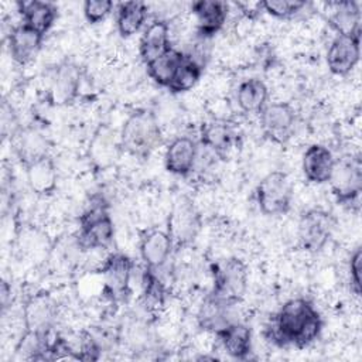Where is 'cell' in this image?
<instances>
[{"instance_id": "cell-1", "label": "cell", "mask_w": 362, "mask_h": 362, "mask_svg": "<svg viewBox=\"0 0 362 362\" xmlns=\"http://www.w3.org/2000/svg\"><path fill=\"white\" fill-rule=\"evenodd\" d=\"M322 328V320L311 301L303 297L287 300L272 317L266 337L277 346L305 348L313 344Z\"/></svg>"}, {"instance_id": "cell-2", "label": "cell", "mask_w": 362, "mask_h": 362, "mask_svg": "<svg viewBox=\"0 0 362 362\" xmlns=\"http://www.w3.org/2000/svg\"><path fill=\"white\" fill-rule=\"evenodd\" d=\"M161 143V129L156 115L137 109L129 115L120 130V144L132 156L146 158Z\"/></svg>"}, {"instance_id": "cell-3", "label": "cell", "mask_w": 362, "mask_h": 362, "mask_svg": "<svg viewBox=\"0 0 362 362\" xmlns=\"http://www.w3.org/2000/svg\"><path fill=\"white\" fill-rule=\"evenodd\" d=\"M79 223L78 245L83 250L106 249L113 242V219L102 198L92 199V204L82 214Z\"/></svg>"}, {"instance_id": "cell-4", "label": "cell", "mask_w": 362, "mask_h": 362, "mask_svg": "<svg viewBox=\"0 0 362 362\" xmlns=\"http://www.w3.org/2000/svg\"><path fill=\"white\" fill-rule=\"evenodd\" d=\"M255 195L262 214L267 216L283 215L291 206L293 185L286 173L272 171L259 181Z\"/></svg>"}, {"instance_id": "cell-5", "label": "cell", "mask_w": 362, "mask_h": 362, "mask_svg": "<svg viewBox=\"0 0 362 362\" xmlns=\"http://www.w3.org/2000/svg\"><path fill=\"white\" fill-rule=\"evenodd\" d=\"M214 288L212 294L238 304L247 288V267L239 257H228L212 266Z\"/></svg>"}, {"instance_id": "cell-6", "label": "cell", "mask_w": 362, "mask_h": 362, "mask_svg": "<svg viewBox=\"0 0 362 362\" xmlns=\"http://www.w3.org/2000/svg\"><path fill=\"white\" fill-rule=\"evenodd\" d=\"M329 182L338 204L359 206L362 191V163L359 156L349 154L338 161L335 160Z\"/></svg>"}, {"instance_id": "cell-7", "label": "cell", "mask_w": 362, "mask_h": 362, "mask_svg": "<svg viewBox=\"0 0 362 362\" xmlns=\"http://www.w3.org/2000/svg\"><path fill=\"white\" fill-rule=\"evenodd\" d=\"M199 228L201 218L194 202L185 195L178 197L171 208L167 222V232L173 240L174 249L191 243L199 232Z\"/></svg>"}, {"instance_id": "cell-8", "label": "cell", "mask_w": 362, "mask_h": 362, "mask_svg": "<svg viewBox=\"0 0 362 362\" xmlns=\"http://www.w3.org/2000/svg\"><path fill=\"white\" fill-rule=\"evenodd\" d=\"M335 221L324 209L314 208L304 212L298 222V243L310 253L320 252L329 240Z\"/></svg>"}, {"instance_id": "cell-9", "label": "cell", "mask_w": 362, "mask_h": 362, "mask_svg": "<svg viewBox=\"0 0 362 362\" xmlns=\"http://www.w3.org/2000/svg\"><path fill=\"white\" fill-rule=\"evenodd\" d=\"M133 260L120 252L110 253L100 266L103 293L113 301L123 300L130 294Z\"/></svg>"}, {"instance_id": "cell-10", "label": "cell", "mask_w": 362, "mask_h": 362, "mask_svg": "<svg viewBox=\"0 0 362 362\" xmlns=\"http://www.w3.org/2000/svg\"><path fill=\"white\" fill-rule=\"evenodd\" d=\"M259 115L262 132L269 140L284 144L291 139L296 126V112L290 103H267Z\"/></svg>"}, {"instance_id": "cell-11", "label": "cell", "mask_w": 362, "mask_h": 362, "mask_svg": "<svg viewBox=\"0 0 362 362\" xmlns=\"http://www.w3.org/2000/svg\"><path fill=\"white\" fill-rule=\"evenodd\" d=\"M361 37L337 35L327 51L328 69L338 76L348 75L359 62Z\"/></svg>"}, {"instance_id": "cell-12", "label": "cell", "mask_w": 362, "mask_h": 362, "mask_svg": "<svg viewBox=\"0 0 362 362\" xmlns=\"http://www.w3.org/2000/svg\"><path fill=\"white\" fill-rule=\"evenodd\" d=\"M25 329L49 334L55 320V304L47 291H38L28 298L23 308Z\"/></svg>"}, {"instance_id": "cell-13", "label": "cell", "mask_w": 362, "mask_h": 362, "mask_svg": "<svg viewBox=\"0 0 362 362\" xmlns=\"http://www.w3.org/2000/svg\"><path fill=\"white\" fill-rule=\"evenodd\" d=\"M197 20V31L202 38L214 37L226 23L229 7L221 0H198L191 4Z\"/></svg>"}, {"instance_id": "cell-14", "label": "cell", "mask_w": 362, "mask_h": 362, "mask_svg": "<svg viewBox=\"0 0 362 362\" xmlns=\"http://www.w3.org/2000/svg\"><path fill=\"white\" fill-rule=\"evenodd\" d=\"M198 158L197 143L188 136L175 137L167 147L164 154L165 170L174 175L187 177Z\"/></svg>"}, {"instance_id": "cell-15", "label": "cell", "mask_w": 362, "mask_h": 362, "mask_svg": "<svg viewBox=\"0 0 362 362\" xmlns=\"http://www.w3.org/2000/svg\"><path fill=\"white\" fill-rule=\"evenodd\" d=\"M44 35L23 21L14 25L8 34V52L14 62L25 65L38 54Z\"/></svg>"}, {"instance_id": "cell-16", "label": "cell", "mask_w": 362, "mask_h": 362, "mask_svg": "<svg viewBox=\"0 0 362 362\" xmlns=\"http://www.w3.org/2000/svg\"><path fill=\"white\" fill-rule=\"evenodd\" d=\"M173 249V240L167 230L151 229L140 239V257L146 267L156 272L167 263Z\"/></svg>"}, {"instance_id": "cell-17", "label": "cell", "mask_w": 362, "mask_h": 362, "mask_svg": "<svg viewBox=\"0 0 362 362\" xmlns=\"http://www.w3.org/2000/svg\"><path fill=\"white\" fill-rule=\"evenodd\" d=\"M81 86V71L76 64L65 61L55 69L49 88L51 100L55 105H68L75 100Z\"/></svg>"}, {"instance_id": "cell-18", "label": "cell", "mask_w": 362, "mask_h": 362, "mask_svg": "<svg viewBox=\"0 0 362 362\" xmlns=\"http://www.w3.org/2000/svg\"><path fill=\"white\" fill-rule=\"evenodd\" d=\"M335 158L322 144H311L303 154V173L308 182L327 184L332 175Z\"/></svg>"}, {"instance_id": "cell-19", "label": "cell", "mask_w": 362, "mask_h": 362, "mask_svg": "<svg viewBox=\"0 0 362 362\" xmlns=\"http://www.w3.org/2000/svg\"><path fill=\"white\" fill-rule=\"evenodd\" d=\"M171 48L173 47L170 42V27L165 20L156 18L146 25L139 42L140 58L146 65L157 59Z\"/></svg>"}, {"instance_id": "cell-20", "label": "cell", "mask_w": 362, "mask_h": 362, "mask_svg": "<svg viewBox=\"0 0 362 362\" xmlns=\"http://www.w3.org/2000/svg\"><path fill=\"white\" fill-rule=\"evenodd\" d=\"M236 132L225 120L206 122L201 126L199 132V139L204 147L221 158H226L236 141Z\"/></svg>"}, {"instance_id": "cell-21", "label": "cell", "mask_w": 362, "mask_h": 362, "mask_svg": "<svg viewBox=\"0 0 362 362\" xmlns=\"http://www.w3.org/2000/svg\"><path fill=\"white\" fill-rule=\"evenodd\" d=\"M27 181L37 195H49L57 188V168L54 160L48 156H40L25 164Z\"/></svg>"}, {"instance_id": "cell-22", "label": "cell", "mask_w": 362, "mask_h": 362, "mask_svg": "<svg viewBox=\"0 0 362 362\" xmlns=\"http://www.w3.org/2000/svg\"><path fill=\"white\" fill-rule=\"evenodd\" d=\"M328 6L331 7L328 24L337 31V35L361 37V10L356 1H335Z\"/></svg>"}, {"instance_id": "cell-23", "label": "cell", "mask_w": 362, "mask_h": 362, "mask_svg": "<svg viewBox=\"0 0 362 362\" xmlns=\"http://www.w3.org/2000/svg\"><path fill=\"white\" fill-rule=\"evenodd\" d=\"M17 8L23 17V23L42 35H45L49 31L58 16L57 6L49 1H17Z\"/></svg>"}, {"instance_id": "cell-24", "label": "cell", "mask_w": 362, "mask_h": 362, "mask_svg": "<svg viewBox=\"0 0 362 362\" xmlns=\"http://www.w3.org/2000/svg\"><path fill=\"white\" fill-rule=\"evenodd\" d=\"M223 351L235 359H246L252 349L250 328L242 322L232 321L215 332Z\"/></svg>"}, {"instance_id": "cell-25", "label": "cell", "mask_w": 362, "mask_h": 362, "mask_svg": "<svg viewBox=\"0 0 362 362\" xmlns=\"http://www.w3.org/2000/svg\"><path fill=\"white\" fill-rule=\"evenodd\" d=\"M233 305L235 304L225 301L218 296L209 293L198 310L197 320L199 327L205 331H212V332L219 331L221 328L232 322L229 317Z\"/></svg>"}, {"instance_id": "cell-26", "label": "cell", "mask_w": 362, "mask_h": 362, "mask_svg": "<svg viewBox=\"0 0 362 362\" xmlns=\"http://www.w3.org/2000/svg\"><path fill=\"white\" fill-rule=\"evenodd\" d=\"M269 89L266 83L257 78H249L240 82L236 92L238 106L245 113H260L267 105Z\"/></svg>"}, {"instance_id": "cell-27", "label": "cell", "mask_w": 362, "mask_h": 362, "mask_svg": "<svg viewBox=\"0 0 362 362\" xmlns=\"http://www.w3.org/2000/svg\"><path fill=\"white\" fill-rule=\"evenodd\" d=\"M148 7L143 1H124L117 6L116 25L120 37L127 38L140 31L147 18Z\"/></svg>"}, {"instance_id": "cell-28", "label": "cell", "mask_w": 362, "mask_h": 362, "mask_svg": "<svg viewBox=\"0 0 362 362\" xmlns=\"http://www.w3.org/2000/svg\"><path fill=\"white\" fill-rule=\"evenodd\" d=\"M184 58V52L171 48L157 59L146 65L147 75L160 86L168 88L174 74L177 72L178 65Z\"/></svg>"}, {"instance_id": "cell-29", "label": "cell", "mask_w": 362, "mask_h": 362, "mask_svg": "<svg viewBox=\"0 0 362 362\" xmlns=\"http://www.w3.org/2000/svg\"><path fill=\"white\" fill-rule=\"evenodd\" d=\"M202 69V65L192 55L184 52V58L167 89L173 93H184L191 90L198 83Z\"/></svg>"}, {"instance_id": "cell-30", "label": "cell", "mask_w": 362, "mask_h": 362, "mask_svg": "<svg viewBox=\"0 0 362 362\" xmlns=\"http://www.w3.org/2000/svg\"><path fill=\"white\" fill-rule=\"evenodd\" d=\"M141 281H143L141 301L144 308L148 311L160 310L165 301V287L163 281L158 279L156 270L144 267Z\"/></svg>"}, {"instance_id": "cell-31", "label": "cell", "mask_w": 362, "mask_h": 362, "mask_svg": "<svg viewBox=\"0 0 362 362\" xmlns=\"http://www.w3.org/2000/svg\"><path fill=\"white\" fill-rule=\"evenodd\" d=\"M307 6L300 0H266L262 1V10L277 18H290Z\"/></svg>"}, {"instance_id": "cell-32", "label": "cell", "mask_w": 362, "mask_h": 362, "mask_svg": "<svg viewBox=\"0 0 362 362\" xmlns=\"http://www.w3.org/2000/svg\"><path fill=\"white\" fill-rule=\"evenodd\" d=\"M113 10L110 0H86L83 3V16L88 23L98 24L103 21Z\"/></svg>"}, {"instance_id": "cell-33", "label": "cell", "mask_w": 362, "mask_h": 362, "mask_svg": "<svg viewBox=\"0 0 362 362\" xmlns=\"http://www.w3.org/2000/svg\"><path fill=\"white\" fill-rule=\"evenodd\" d=\"M361 272H362V249L356 247L349 259L351 290L355 296H361Z\"/></svg>"}, {"instance_id": "cell-34", "label": "cell", "mask_w": 362, "mask_h": 362, "mask_svg": "<svg viewBox=\"0 0 362 362\" xmlns=\"http://www.w3.org/2000/svg\"><path fill=\"white\" fill-rule=\"evenodd\" d=\"M235 4L249 18L256 17L259 14V11L262 10V1H236Z\"/></svg>"}, {"instance_id": "cell-35", "label": "cell", "mask_w": 362, "mask_h": 362, "mask_svg": "<svg viewBox=\"0 0 362 362\" xmlns=\"http://www.w3.org/2000/svg\"><path fill=\"white\" fill-rule=\"evenodd\" d=\"M0 293H1V305H3V310H6V307L8 304V297L11 294V288L8 287L7 281L1 283V291Z\"/></svg>"}]
</instances>
